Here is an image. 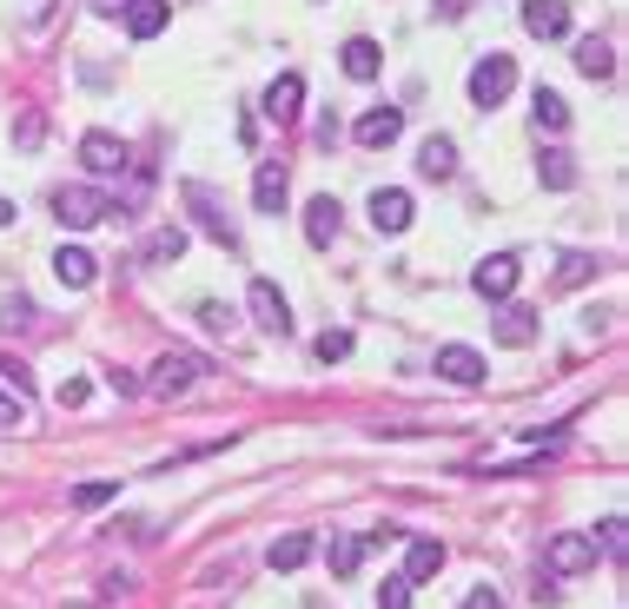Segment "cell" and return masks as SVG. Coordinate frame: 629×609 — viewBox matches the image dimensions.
<instances>
[{
    "label": "cell",
    "instance_id": "cell-1",
    "mask_svg": "<svg viewBox=\"0 0 629 609\" xmlns=\"http://www.w3.org/2000/svg\"><path fill=\"white\" fill-rule=\"evenodd\" d=\"M206 371H212V365H206L199 351H166V358H153V371L139 378V391H153V398H179V391H192Z\"/></svg>",
    "mask_w": 629,
    "mask_h": 609
},
{
    "label": "cell",
    "instance_id": "cell-2",
    "mask_svg": "<svg viewBox=\"0 0 629 609\" xmlns=\"http://www.w3.org/2000/svg\"><path fill=\"white\" fill-rule=\"evenodd\" d=\"M511 86H517V60L511 53H484L478 66H471V106H504L511 99Z\"/></svg>",
    "mask_w": 629,
    "mask_h": 609
},
{
    "label": "cell",
    "instance_id": "cell-3",
    "mask_svg": "<svg viewBox=\"0 0 629 609\" xmlns=\"http://www.w3.org/2000/svg\"><path fill=\"white\" fill-rule=\"evenodd\" d=\"M113 212V199L99 192V186H60L53 192V219L66 225V232H86V225H99Z\"/></svg>",
    "mask_w": 629,
    "mask_h": 609
},
{
    "label": "cell",
    "instance_id": "cell-4",
    "mask_svg": "<svg viewBox=\"0 0 629 609\" xmlns=\"http://www.w3.org/2000/svg\"><path fill=\"white\" fill-rule=\"evenodd\" d=\"M544 570H551V577H584V570H597V537H590V531L551 537V544H544Z\"/></svg>",
    "mask_w": 629,
    "mask_h": 609
},
{
    "label": "cell",
    "instance_id": "cell-5",
    "mask_svg": "<svg viewBox=\"0 0 629 609\" xmlns=\"http://www.w3.org/2000/svg\"><path fill=\"white\" fill-rule=\"evenodd\" d=\"M517 279H524V259L517 252H491L478 272H471V285H478V298H491V305H504L511 292H517Z\"/></svg>",
    "mask_w": 629,
    "mask_h": 609
},
{
    "label": "cell",
    "instance_id": "cell-6",
    "mask_svg": "<svg viewBox=\"0 0 629 609\" xmlns=\"http://www.w3.org/2000/svg\"><path fill=\"white\" fill-rule=\"evenodd\" d=\"M245 305H252V325H259V332H272V338H285V332H292V305H285V292H279L272 279H252Z\"/></svg>",
    "mask_w": 629,
    "mask_h": 609
},
{
    "label": "cell",
    "instance_id": "cell-7",
    "mask_svg": "<svg viewBox=\"0 0 629 609\" xmlns=\"http://www.w3.org/2000/svg\"><path fill=\"white\" fill-rule=\"evenodd\" d=\"M186 206H192V219H199L219 245H239V225H232V212L219 206V192H212V186H199V179H192V186H186Z\"/></svg>",
    "mask_w": 629,
    "mask_h": 609
},
{
    "label": "cell",
    "instance_id": "cell-8",
    "mask_svg": "<svg viewBox=\"0 0 629 609\" xmlns=\"http://www.w3.org/2000/svg\"><path fill=\"white\" fill-rule=\"evenodd\" d=\"M259 113H265L272 126H292V119L305 113V80H298V73H279V80L265 86V99H259Z\"/></svg>",
    "mask_w": 629,
    "mask_h": 609
},
{
    "label": "cell",
    "instance_id": "cell-9",
    "mask_svg": "<svg viewBox=\"0 0 629 609\" xmlns=\"http://www.w3.org/2000/svg\"><path fill=\"white\" fill-rule=\"evenodd\" d=\"M80 159H86V172H126V139L119 133H106V126H93V133H80Z\"/></svg>",
    "mask_w": 629,
    "mask_h": 609
},
{
    "label": "cell",
    "instance_id": "cell-10",
    "mask_svg": "<svg viewBox=\"0 0 629 609\" xmlns=\"http://www.w3.org/2000/svg\"><path fill=\"white\" fill-rule=\"evenodd\" d=\"M411 219H418V206H411V192H405V186H378V192H371V225H378V232H391V239H398Z\"/></svg>",
    "mask_w": 629,
    "mask_h": 609
},
{
    "label": "cell",
    "instance_id": "cell-11",
    "mask_svg": "<svg viewBox=\"0 0 629 609\" xmlns=\"http://www.w3.org/2000/svg\"><path fill=\"white\" fill-rule=\"evenodd\" d=\"M491 338L497 345H511V351H524V345H537V312L531 305H497V318H491Z\"/></svg>",
    "mask_w": 629,
    "mask_h": 609
},
{
    "label": "cell",
    "instance_id": "cell-12",
    "mask_svg": "<svg viewBox=\"0 0 629 609\" xmlns=\"http://www.w3.org/2000/svg\"><path fill=\"white\" fill-rule=\"evenodd\" d=\"M438 378H451V385H484L491 378V365H484V351H471V345H438Z\"/></svg>",
    "mask_w": 629,
    "mask_h": 609
},
{
    "label": "cell",
    "instance_id": "cell-13",
    "mask_svg": "<svg viewBox=\"0 0 629 609\" xmlns=\"http://www.w3.org/2000/svg\"><path fill=\"white\" fill-rule=\"evenodd\" d=\"M285 199H292V179H285V166L279 159H259V172H252V206L259 212H285Z\"/></svg>",
    "mask_w": 629,
    "mask_h": 609
},
{
    "label": "cell",
    "instance_id": "cell-14",
    "mask_svg": "<svg viewBox=\"0 0 629 609\" xmlns=\"http://www.w3.org/2000/svg\"><path fill=\"white\" fill-rule=\"evenodd\" d=\"M352 133H358V146H371V153H378V146H398V133H405V106H371Z\"/></svg>",
    "mask_w": 629,
    "mask_h": 609
},
{
    "label": "cell",
    "instance_id": "cell-15",
    "mask_svg": "<svg viewBox=\"0 0 629 609\" xmlns=\"http://www.w3.org/2000/svg\"><path fill=\"white\" fill-rule=\"evenodd\" d=\"M53 279H60L66 292H86V285L99 279V259H93L86 245H60V252H53Z\"/></svg>",
    "mask_w": 629,
    "mask_h": 609
},
{
    "label": "cell",
    "instance_id": "cell-16",
    "mask_svg": "<svg viewBox=\"0 0 629 609\" xmlns=\"http://www.w3.org/2000/svg\"><path fill=\"white\" fill-rule=\"evenodd\" d=\"M338 225H345V206H338V199H332V192H318V199H312V206H305V239H312V245H318V252H325V245H332V239H338Z\"/></svg>",
    "mask_w": 629,
    "mask_h": 609
},
{
    "label": "cell",
    "instance_id": "cell-17",
    "mask_svg": "<svg viewBox=\"0 0 629 609\" xmlns=\"http://www.w3.org/2000/svg\"><path fill=\"white\" fill-rule=\"evenodd\" d=\"M438 570H444V544H438V537H411V550H405V570H398V577L418 590V584H431Z\"/></svg>",
    "mask_w": 629,
    "mask_h": 609
},
{
    "label": "cell",
    "instance_id": "cell-18",
    "mask_svg": "<svg viewBox=\"0 0 629 609\" xmlns=\"http://www.w3.org/2000/svg\"><path fill=\"white\" fill-rule=\"evenodd\" d=\"M524 27L537 40H564L570 33V0H524Z\"/></svg>",
    "mask_w": 629,
    "mask_h": 609
},
{
    "label": "cell",
    "instance_id": "cell-19",
    "mask_svg": "<svg viewBox=\"0 0 629 609\" xmlns=\"http://www.w3.org/2000/svg\"><path fill=\"white\" fill-rule=\"evenodd\" d=\"M338 66H345L352 80H378V66H385V46L358 33V40H345V46H338Z\"/></svg>",
    "mask_w": 629,
    "mask_h": 609
},
{
    "label": "cell",
    "instance_id": "cell-20",
    "mask_svg": "<svg viewBox=\"0 0 629 609\" xmlns=\"http://www.w3.org/2000/svg\"><path fill=\"white\" fill-rule=\"evenodd\" d=\"M418 172H424V179H451V172H458V139H451V133H431V139L418 146Z\"/></svg>",
    "mask_w": 629,
    "mask_h": 609
},
{
    "label": "cell",
    "instance_id": "cell-21",
    "mask_svg": "<svg viewBox=\"0 0 629 609\" xmlns=\"http://www.w3.org/2000/svg\"><path fill=\"white\" fill-rule=\"evenodd\" d=\"M312 557H318V537H312V531H292V537H279V544L265 550L272 570H305Z\"/></svg>",
    "mask_w": 629,
    "mask_h": 609
},
{
    "label": "cell",
    "instance_id": "cell-22",
    "mask_svg": "<svg viewBox=\"0 0 629 609\" xmlns=\"http://www.w3.org/2000/svg\"><path fill=\"white\" fill-rule=\"evenodd\" d=\"M531 119H537V133H564L570 126V99L557 86H537L531 93Z\"/></svg>",
    "mask_w": 629,
    "mask_h": 609
},
{
    "label": "cell",
    "instance_id": "cell-23",
    "mask_svg": "<svg viewBox=\"0 0 629 609\" xmlns=\"http://www.w3.org/2000/svg\"><path fill=\"white\" fill-rule=\"evenodd\" d=\"M119 7H126V33H133V40H153V33L172 20L166 0H119Z\"/></svg>",
    "mask_w": 629,
    "mask_h": 609
},
{
    "label": "cell",
    "instance_id": "cell-24",
    "mask_svg": "<svg viewBox=\"0 0 629 609\" xmlns=\"http://www.w3.org/2000/svg\"><path fill=\"white\" fill-rule=\"evenodd\" d=\"M597 272H604V259H597V252H564V259H557V279H551V285H557V292H577V285H590Z\"/></svg>",
    "mask_w": 629,
    "mask_h": 609
},
{
    "label": "cell",
    "instance_id": "cell-25",
    "mask_svg": "<svg viewBox=\"0 0 629 609\" xmlns=\"http://www.w3.org/2000/svg\"><path fill=\"white\" fill-rule=\"evenodd\" d=\"M179 252H186V225H159V232H146V245H139L146 265H172Z\"/></svg>",
    "mask_w": 629,
    "mask_h": 609
},
{
    "label": "cell",
    "instance_id": "cell-26",
    "mask_svg": "<svg viewBox=\"0 0 629 609\" xmlns=\"http://www.w3.org/2000/svg\"><path fill=\"white\" fill-rule=\"evenodd\" d=\"M371 557V544L365 537H332V550H325V564H332V577L345 584V577H358V564Z\"/></svg>",
    "mask_w": 629,
    "mask_h": 609
},
{
    "label": "cell",
    "instance_id": "cell-27",
    "mask_svg": "<svg viewBox=\"0 0 629 609\" xmlns=\"http://www.w3.org/2000/svg\"><path fill=\"white\" fill-rule=\"evenodd\" d=\"M577 73H584V80H610V73H617V53L590 33V40H577Z\"/></svg>",
    "mask_w": 629,
    "mask_h": 609
},
{
    "label": "cell",
    "instance_id": "cell-28",
    "mask_svg": "<svg viewBox=\"0 0 629 609\" xmlns=\"http://www.w3.org/2000/svg\"><path fill=\"white\" fill-rule=\"evenodd\" d=\"M537 179H544L551 192H570V186H577V159H570L564 146H551V153L537 159Z\"/></svg>",
    "mask_w": 629,
    "mask_h": 609
},
{
    "label": "cell",
    "instance_id": "cell-29",
    "mask_svg": "<svg viewBox=\"0 0 629 609\" xmlns=\"http://www.w3.org/2000/svg\"><path fill=\"white\" fill-rule=\"evenodd\" d=\"M192 318H199L206 332H232V325H239V318H232V305H219V298H199V312H192Z\"/></svg>",
    "mask_w": 629,
    "mask_h": 609
},
{
    "label": "cell",
    "instance_id": "cell-30",
    "mask_svg": "<svg viewBox=\"0 0 629 609\" xmlns=\"http://www.w3.org/2000/svg\"><path fill=\"white\" fill-rule=\"evenodd\" d=\"M318 365H338V358H352V332H318Z\"/></svg>",
    "mask_w": 629,
    "mask_h": 609
},
{
    "label": "cell",
    "instance_id": "cell-31",
    "mask_svg": "<svg viewBox=\"0 0 629 609\" xmlns=\"http://www.w3.org/2000/svg\"><path fill=\"white\" fill-rule=\"evenodd\" d=\"M623 550H629V524H623V517H604V557H610V564H623Z\"/></svg>",
    "mask_w": 629,
    "mask_h": 609
},
{
    "label": "cell",
    "instance_id": "cell-32",
    "mask_svg": "<svg viewBox=\"0 0 629 609\" xmlns=\"http://www.w3.org/2000/svg\"><path fill=\"white\" fill-rule=\"evenodd\" d=\"M119 497V484H80L73 491V511H99V504H113Z\"/></svg>",
    "mask_w": 629,
    "mask_h": 609
},
{
    "label": "cell",
    "instance_id": "cell-33",
    "mask_svg": "<svg viewBox=\"0 0 629 609\" xmlns=\"http://www.w3.org/2000/svg\"><path fill=\"white\" fill-rule=\"evenodd\" d=\"M378 609H411V584H405V577H385V590H378Z\"/></svg>",
    "mask_w": 629,
    "mask_h": 609
},
{
    "label": "cell",
    "instance_id": "cell-34",
    "mask_svg": "<svg viewBox=\"0 0 629 609\" xmlns=\"http://www.w3.org/2000/svg\"><path fill=\"white\" fill-rule=\"evenodd\" d=\"M13 424H27V405H20V391H0V431H13Z\"/></svg>",
    "mask_w": 629,
    "mask_h": 609
},
{
    "label": "cell",
    "instance_id": "cell-35",
    "mask_svg": "<svg viewBox=\"0 0 629 609\" xmlns=\"http://www.w3.org/2000/svg\"><path fill=\"white\" fill-rule=\"evenodd\" d=\"M86 398H93V385H86V378H66V385H60V405H66V411H73V405H86Z\"/></svg>",
    "mask_w": 629,
    "mask_h": 609
},
{
    "label": "cell",
    "instance_id": "cell-36",
    "mask_svg": "<svg viewBox=\"0 0 629 609\" xmlns=\"http://www.w3.org/2000/svg\"><path fill=\"white\" fill-rule=\"evenodd\" d=\"M40 133H46V119H40V113H27V119H20V146H40Z\"/></svg>",
    "mask_w": 629,
    "mask_h": 609
},
{
    "label": "cell",
    "instance_id": "cell-37",
    "mask_svg": "<svg viewBox=\"0 0 629 609\" xmlns=\"http://www.w3.org/2000/svg\"><path fill=\"white\" fill-rule=\"evenodd\" d=\"M106 385H113L119 398H139V378H133V371H106Z\"/></svg>",
    "mask_w": 629,
    "mask_h": 609
},
{
    "label": "cell",
    "instance_id": "cell-38",
    "mask_svg": "<svg viewBox=\"0 0 629 609\" xmlns=\"http://www.w3.org/2000/svg\"><path fill=\"white\" fill-rule=\"evenodd\" d=\"M464 609H504V597H497V590L484 584V590H471V597H464Z\"/></svg>",
    "mask_w": 629,
    "mask_h": 609
},
{
    "label": "cell",
    "instance_id": "cell-39",
    "mask_svg": "<svg viewBox=\"0 0 629 609\" xmlns=\"http://www.w3.org/2000/svg\"><path fill=\"white\" fill-rule=\"evenodd\" d=\"M0 378H13V391H27L33 378H27V365H13V358H0Z\"/></svg>",
    "mask_w": 629,
    "mask_h": 609
},
{
    "label": "cell",
    "instance_id": "cell-40",
    "mask_svg": "<svg viewBox=\"0 0 629 609\" xmlns=\"http://www.w3.org/2000/svg\"><path fill=\"white\" fill-rule=\"evenodd\" d=\"M0 225H13V199H0Z\"/></svg>",
    "mask_w": 629,
    "mask_h": 609
},
{
    "label": "cell",
    "instance_id": "cell-41",
    "mask_svg": "<svg viewBox=\"0 0 629 609\" xmlns=\"http://www.w3.org/2000/svg\"><path fill=\"white\" fill-rule=\"evenodd\" d=\"M305 609H325V603H305Z\"/></svg>",
    "mask_w": 629,
    "mask_h": 609
}]
</instances>
